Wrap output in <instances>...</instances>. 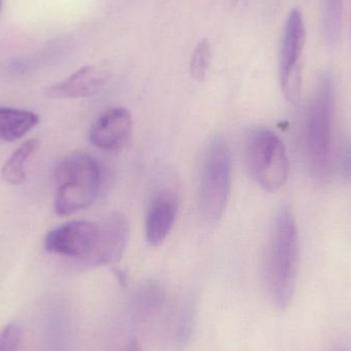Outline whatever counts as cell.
<instances>
[{
    "label": "cell",
    "instance_id": "obj_1",
    "mask_svg": "<svg viewBox=\"0 0 351 351\" xmlns=\"http://www.w3.org/2000/svg\"><path fill=\"white\" fill-rule=\"evenodd\" d=\"M298 263V229L292 210L284 204L274 217L263 270L266 292L278 311L292 304Z\"/></svg>",
    "mask_w": 351,
    "mask_h": 351
},
{
    "label": "cell",
    "instance_id": "obj_2",
    "mask_svg": "<svg viewBox=\"0 0 351 351\" xmlns=\"http://www.w3.org/2000/svg\"><path fill=\"white\" fill-rule=\"evenodd\" d=\"M55 180L56 213L69 216L94 204L101 187L100 166L88 154H69L58 165Z\"/></svg>",
    "mask_w": 351,
    "mask_h": 351
},
{
    "label": "cell",
    "instance_id": "obj_3",
    "mask_svg": "<svg viewBox=\"0 0 351 351\" xmlns=\"http://www.w3.org/2000/svg\"><path fill=\"white\" fill-rule=\"evenodd\" d=\"M334 90L330 74L322 75L305 117V154L311 174L322 179L329 168Z\"/></svg>",
    "mask_w": 351,
    "mask_h": 351
},
{
    "label": "cell",
    "instance_id": "obj_4",
    "mask_svg": "<svg viewBox=\"0 0 351 351\" xmlns=\"http://www.w3.org/2000/svg\"><path fill=\"white\" fill-rule=\"evenodd\" d=\"M232 158L230 148L222 136H215L202 162L199 204L208 222H216L224 214L230 195Z\"/></svg>",
    "mask_w": 351,
    "mask_h": 351
},
{
    "label": "cell",
    "instance_id": "obj_5",
    "mask_svg": "<svg viewBox=\"0 0 351 351\" xmlns=\"http://www.w3.org/2000/svg\"><path fill=\"white\" fill-rule=\"evenodd\" d=\"M247 162L256 183L268 192H276L286 184L289 160L280 138L268 129L255 130L247 141Z\"/></svg>",
    "mask_w": 351,
    "mask_h": 351
},
{
    "label": "cell",
    "instance_id": "obj_6",
    "mask_svg": "<svg viewBox=\"0 0 351 351\" xmlns=\"http://www.w3.org/2000/svg\"><path fill=\"white\" fill-rule=\"evenodd\" d=\"M101 222L75 220L47 232L45 247L49 253L76 260L93 267L101 243Z\"/></svg>",
    "mask_w": 351,
    "mask_h": 351
},
{
    "label": "cell",
    "instance_id": "obj_7",
    "mask_svg": "<svg viewBox=\"0 0 351 351\" xmlns=\"http://www.w3.org/2000/svg\"><path fill=\"white\" fill-rule=\"evenodd\" d=\"M306 40L304 21L300 10H291L285 26L280 47V84L289 102L298 104L301 97L300 58Z\"/></svg>",
    "mask_w": 351,
    "mask_h": 351
},
{
    "label": "cell",
    "instance_id": "obj_8",
    "mask_svg": "<svg viewBox=\"0 0 351 351\" xmlns=\"http://www.w3.org/2000/svg\"><path fill=\"white\" fill-rule=\"evenodd\" d=\"M133 134L131 113L123 107H114L105 111L92 125L90 140L103 150H119L125 147Z\"/></svg>",
    "mask_w": 351,
    "mask_h": 351
},
{
    "label": "cell",
    "instance_id": "obj_9",
    "mask_svg": "<svg viewBox=\"0 0 351 351\" xmlns=\"http://www.w3.org/2000/svg\"><path fill=\"white\" fill-rule=\"evenodd\" d=\"M109 80L110 72L104 66H84L66 80L47 88L45 95L58 100L86 98L99 94Z\"/></svg>",
    "mask_w": 351,
    "mask_h": 351
},
{
    "label": "cell",
    "instance_id": "obj_10",
    "mask_svg": "<svg viewBox=\"0 0 351 351\" xmlns=\"http://www.w3.org/2000/svg\"><path fill=\"white\" fill-rule=\"evenodd\" d=\"M179 210V198L173 190L158 192L152 200L145 222L146 241L150 245H160L174 227Z\"/></svg>",
    "mask_w": 351,
    "mask_h": 351
},
{
    "label": "cell",
    "instance_id": "obj_11",
    "mask_svg": "<svg viewBox=\"0 0 351 351\" xmlns=\"http://www.w3.org/2000/svg\"><path fill=\"white\" fill-rule=\"evenodd\" d=\"M100 247L93 267L107 265L119 261L127 247L129 239V223L125 215L113 213L101 222Z\"/></svg>",
    "mask_w": 351,
    "mask_h": 351
},
{
    "label": "cell",
    "instance_id": "obj_12",
    "mask_svg": "<svg viewBox=\"0 0 351 351\" xmlns=\"http://www.w3.org/2000/svg\"><path fill=\"white\" fill-rule=\"evenodd\" d=\"M166 301V293L158 282H143L134 293L132 315L140 322L149 321L160 313Z\"/></svg>",
    "mask_w": 351,
    "mask_h": 351
},
{
    "label": "cell",
    "instance_id": "obj_13",
    "mask_svg": "<svg viewBox=\"0 0 351 351\" xmlns=\"http://www.w3.org/2000/svg\"><path fill=\"white\" fill-rule=\"evenodd\" d=\"M39 123L38 115L22 109L0 107V141L14 142L28 134Z\"/></svg>",
    "mask_w": 351,
    "mask_h": 351
},
{
    "label": "cell",
    "instance_id": "obj_14",
    "mask_svg": "<svg viewBox=\"0 0 351 351\" xmlns=\"http://www.w3.org/2000/svg\"><path fill=\"white\" fill-rule=\"evenodd\" d=\"M40 142L30 139L23 143L10 158L1 170V177L10 185H21L25 181L26 165L29 158L38 149Z\"/></svg>",
    "mask_w": 351,
    "mask_h": 351
},
{
    "label": "cell",
    "instance_id": "obj_15",
    "mask_svg": "<svg viewBox=\"0 0 351 351\" xmlns=\"http://www.w3.org/2000/svg\"><path fill=\"white\" fill-rule=\"evenodd\" d=\"M196 307L192 299H186L180 308L176 325L175 343L178 351L186 350L191 341L195 324Z\"/></svg>",
    "mask_w": 351,
    "mask_h": 351
},
{
    "label": "cell",
    "instance_id": "obj_16",
    "mask_svg": "<svg viewBox=\"0 0 351 351\" xmlns=\"http://www.w3.org/2000/svg\"><path fill=\"white\" fill-rule=\"evenodd\" d=\"M343 0H324V28L326 36L335 43L341 30Z\"/></svg>",
    "mask_w": 351,
    "mask_h": 351
},
{
    "label": "cell",
    "instance_id": "obj_17",
    "mask_svg": "<svg viewBox=\"0 0 351 351\" xmlns=\"http://www.w3.org/2000/svg\"><path fill=\"white\" fill-rule=\"evenodd\" d=\"M210 43L208 39H202L194 49L192 53L191 60H190V73L192 77L197 82H204L208 73V67H210Z\"/></svg>",
    "mask_w": 351,
    "mask_h": 351
},
{
    "label": "cell",
    "instance_id": "obj_18",
    "mask_svg": "<svg viewBox=\"0 0 351 351\" xmlns=\"http://www.w3.org/2000/svg\"><path fill=\"white\" fill-rule=\"evenodd\" d=\"M21 338V326L16 323L8 324L0 331V351H19Z\"/></svg>",
    "mask_w": 351,
    "mask_h": 351
},
{
    "label": "cell",
    "instance_id": "obj_19",
    "mask_svg": "<svg viewBox=\"0 0 351 351\" xmlns=\"http://www.w3.org/2000/svg\"><path fill=\"white\" fill-rule=\"evenodd\" d=\"M340 170L342 177L346 181L351 180V142H348L342 152L341 160H340Z\"/></svg>",
    "mask_w": 351,
    "mask_h": 351
},
{
    "label": "cell",
    "instance_id": "obj_20",
    "mask_svg": "<svg viewBox=\"0 0 351 351\" xmlns=\"http://www.w3.org/2000/svg\"><path fill=\"white\" fill-rule=\"evenodd\" d=\"M125 351H144L141 343L138 340L133 339L128 343Z\"/></svg>",
    "mask_w": 351,
    "mask_h": 351
},
{
    "label": "cell",
    "instance_id": "obj_21",
    "mask_svg": "<svg viewBox=\"0 0 351 351\" xmlns=\"http://www.w3.org/2000/svg\"><path fill=\"white\" fill-rule=\"evenodd\" d=\"M333 351H348L346 350V348H335V350H334Z\"/></svg>",
    "mask_w": 351,
    "mask_h": 351
},
{
    "label": "cell",
    "instance_id": "obj_22",
    "mask_svg": "<svg viewBox=\"0 0 351 351\" xmlns=\"http://www.w3.org/2000/svg\"><path fill=\"white\" fill-rule=\"evenodd\" d=\"M2 0H0V8H1Z\"/></svg>",
    "mask_w": 351,
    "mask_h": 351
}]
</instances>
